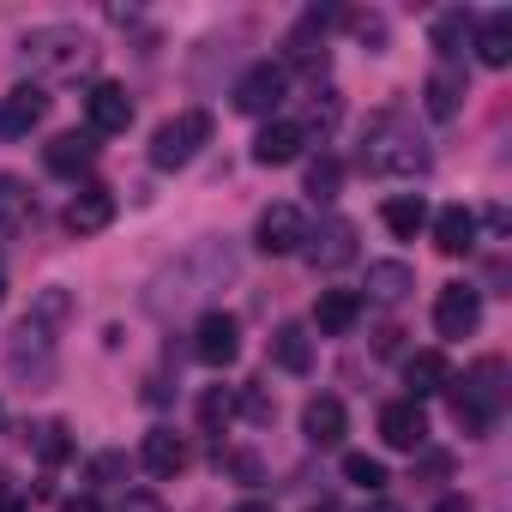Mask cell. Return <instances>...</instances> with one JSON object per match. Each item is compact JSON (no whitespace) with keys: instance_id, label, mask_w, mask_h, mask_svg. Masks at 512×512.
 Segmentation results:
<instances>
[{"instance_id":"obj_1","label":"cell","mask_w":512,"mask_h":512,"mask_svg":"<svg viewBox=\"0 0 512 512\" xmlns=\"http://www.w3.org/2000/svg\"><path fill=\"white\" fill-rule=\"evenodd\" d=\"M452 392V422L476 440V434H488L494 422H500V410H506V362L500 356H482L464 380H452L446 386Z\"/></svg>"},{"instance_id":"obj_2","label":"cell","mask_w":512,"mask_h":512,"mask_svg":"<svg viewBox=\"0 0 512 512\" xmlns=\"http://www.w3.org/2000/svg\"><path fill=\"white\" fill-rule=\"evenodd\" d=\"M362 169H368V175H422V169H428V145H422L416 127H404L398 115H380V121H368Z\"/></svg>"},{"instance_id":"obj_3","label":"cell","mask_w":512,"mask_h":512,"mask_svg":"<svg viewBox=\"0 0 512 512\" xmlns=\"http://www.w3.org/2000/svg\"><path fill=\"white\" fill-rule=\"evenodd\" d=\"M205 139H211V115L205 109H181L175 121H163L151 133V169H187Z\"/></svg>"},{"instance_id":"obj_4","label":"cell","mask_w":512,"mask_h":512,"mask_svg":"<svg viewBox=\"0 0 512 512\" xmlns=\"http://www.w3.org/2000/svg\"><path fill=\"white\" fill-rule=\"evenodd\" d=\"M284 91H290V73H284L278 61H253V67L235 79V109H241V115H272V109L284 103Z\"/></svg>"},{"instance_id":"obj_5","label":"cell","mask_w":512,"mask_h":512,"mask_svg":"<svg viewBox=\"0 0 512 512\" xmlns=\"http://www.w3.org/2000/svg\"><path fill=\"white\" fill-rule=\"evenodd\" d=\"M253 241H260V253H272V260H284V253H302V241H308L302 205H266L260 223H253Z\"/></svg>"},{"instance_id":"obj_6","label":"cell","mask_w":512,"mask_h":512,"mask_svg":"<svg viewBox=\"0 0 512 512\" xmlns=\"http://www.w3.org/2000/svg\"><path fill=\"white\" fill-rule=\"evenodd\" d=\"M476 326H482V290L446 284V290L434 296V332H440V338H470Z\"/></svg>"},{"instance_id":"obj_7","label":"cell","mask_w":512,"mask_h":512,"mask_svg":"<svg viewBox=\"0 0 512 512\" xmlns=\"http://www.w3.org/2000/svg\"><path fill=\"white\" fill-rule=\"evenodd\" d=\"M193 356H199L205 368H229V362L241 356V326H235V314L211 308V314L193 326Z\"/></svg>"},{"instance_id":"obj_8","label":"cell","mask_w":512,"mask_h":512,"mask_svg":"<svg viewBox=\"0 0 512 512\" xmlns=\"http://www.w3.org/2000/svg\"><path fill=\"white\" fill-rule=\"evenodd\" d=\"M25 55H31L37 67H73V61L91 55V43H85L79 25H43V31L25 37Z\"/></svg>"},{"instance_id":"obj_9","label":"cell","mask_w":512,"mask_h":512,"mask_svg":"<svg viewBox=\"0 0 512 512\" xmlns=\"http://www.w3.org/2000/svg\"><path fill=\"white\" fill-rule=\"evenodd\" d=\"M302 253L314 260V272H338V266H350V260H356V223H344V217H326V223H320V235L308 229Z\"/></svg>"},{"instance_id":"obj_10","label":"cell","mask_w":512,"mask_h":512,"mask_svg":"<svg viewBox=\"0 0 512 512\" xmlns=\"http://www.w3.org/2000/svg\"><path fill=\"white\" fill-rule=\"evenodd\" d=\"M49 115V91L43 85H13L0 97V139H25L31 127H43Z\"/></svg>"},{"instance_id":"obj_11","label":"cell","mask_w":512,"mask_h":512,"mask_svg":"<svg viewBox=\"0 0 512 512\" xmlns=\"http://www.w3.org/2000/svg\"><path fill=\"white\" fill-rule=\"evenodd\" d=\"M85 115H91V139H103V133H127V127H133V97H127V85H115V79L91 85Z\"/></svg>"},{"instance_id":"obj_12","label":"cell","mask_w":512,"mask_h":512,"mask_svg":"<svg viewBox=\"0 0 512 512\" xmlns=\"http://www.w3.org/2000/svg\"><path fill=\"white\" fill-rule=\"evenodd\" d=\"M380 440H386L392 452H422V440H428L422 404H416V398H392V404L380 410Z\"/></svg>"},{"instance_id":"obj_13","label":"cell","mask_w":512,"mask_h":512,"mask_svg":"<svg viewBox=\"0 0 512 512\" xmlns=\"http://www.w3.org/2000/svg\"><path fill=\"white\" fill-rule=\"evenodd\" d=\"M61 223L73 229V235H97V229H109L115 223V193L109 187H79L73 199H67V211H61Z\"/></svg>"},{"instance_id":"obj_14","label":"cell","mask_w":512,"mask_h":512,"mask_svg":"<svg viewBox=\"0 0 512 512\" xmlns=\"http://www.w3.org/2000/svg\"><path fill=\"white\" fill-rule=\"evenodd\" d=\"M302 145H308V127H302V121H266L260 139H253V163L284 169V163L302 157Z\"/></svg>"},{"instance_id":"obj_15","label":"cell","mask_w":512,"mask_h":512,"mask_svg":"<svg viewBox=\"0 0 512 512\" xmlns=\"http://www.w3.org/2000/svg\"><path fill=\"white\" fill-rule=\"evenodd\" d=\"M356 320H362V296H356V290H320V302H314L320 338H344Z\"/></svg>"},{"instance_id":"obj_16","label":"cell","mask_w":512,"mask_h":512,"mask_svg":"<svg viewBox=\"0 0 512 512\" xmlns=\"http://www.w3.org/2000/svg\"><path fill=\"white\" fill-rule=\"evenodd\" d=\"M458 103H464V73L440 61V67L428 73V85H422V109H428L434 121H452V115H458Z\"/></svg>"},{"instance_id":"obj_17","label":"cell","mask_w":512,"mask_h":512,"mask_svg":"<svg viewBox=\"0 0 512 512\" xmlns=\"http://www.w3.org/2000/svg\"><path fill=\"white\" fill-rule=\"evenodd\" d=\"M404 386H410V398H416V404H422V398H434V392H446V386H452L446 356H440V350H416V356L404 362Z\"/></svg>"},{"instance_id":"obj_18","label":"cell","mask_w":512,"mask_h":512,"mask_svg":"<svg viewBox=\"0 0 512 512\" xmlns=\"http://www.w3.org/2000/svg\"><path fill=\"white\" fill-rule=\"evenodd\" d=\"M344 428H350V416H344V404H338L332 392H326V398H308V410H302V434H308L314 446H338Z\"/></svg>"},{"instance_id":"obj_19","label":"cell","mask_w":512,"mask_h":512,"mask_svg":"<svg viewBox=\"0 0 512 512\" xmlns=\"http://www.w3.org/2000/svg\"><path fill=\"white\" fill-rule=\"evenodd\" d=\"M139 458H145L151 476H181V470H187V440H181L175 428H151L145 446H139Z\"/></svg>"},{"instance_id":"obj_20","label":"cell","mask_w":512,"mask_h":512,"mask_svg":"<svg viewBox=\"0 0 512 512\" xmlns=\"http://www.w3.org/2000/svg\"><path fill=\"white\" fill-rule=\"evenodd\" d=\"M272 362H278L284 374H308V368H314V338H308V326L284 320V326L272 332Z\"/></svg>"},{"instance_id":"obj_21","label":"cell","mask_w":512,"mask_h":512,"mask_svg":"<svg viewBox=\"0 0 512 512\" xmlns=\"http://www.w3.org/2000/svg\"><path fill=\"white\" fill-rule=\"evenodd\" d=\"M43 163H49L55 175H85V169L97 163V139H91V133H61V139L43 151Z\"/></svg>"},{"instance_id":"obj_22","label":"cell","mask_w":512,"mask_h":512,"mask_svg":"<svg viewBox=\"0 0 512 512\" xmlns=\"http://www.w3.org/2000/svg\"><path fill=\"white\" fill-rule=\"evenodd\" d=\"M410 290H416V272H410V266H398V260H380V266H368V302H380V308H398Z\"/></svg>"},{"instance_id":"obj_23","label":"cell","mask_w":512,"mask_h":512,"mask_svg":"<svg viewBox=\"0 0 512 512\" xmlns=\"http://www.w3.org/2000/svg\"><path fill=\"white\" fill-rule=\"evenodd\" d=\"M434 247L452 253V260H458V253H470V247H476V217H470L464 205H446V211L434 217Z\"/></svg>"},{"instance_id":"obj_24","label":"cell","mask_w":512,"mask_h":512,"mask_svg":"<svg viewBox=\"0 0 512 512\" xmlns=\"http://www.w3.org/2000/svg\"><path fill=\"white\" fill-rule=\"evenodd\" d=\"M476 61L482 67H506L512 61V13H488L476 25Z\"/></svg>"},{"instance_id":"obj_25","label":"cell","mask_w":512,"mask_h":512,"mask_svg":"<svg viewBox=\"0 0 512 512\" xmlns=\"http://www.w3.org/2000/svg\"><path fill=\"white\" fill-rule=\"evenodd\" d=\"M380 223H386L398 241H416V235H422V223H428L422 193H398V199H386V205H380Z\"/></svg>"},{"instance_id":"obj_26","label":"cell","mask_w":512,"mask_h":512,"mask_svg":"<svg viewBox=\"0 0 512 512\" xmlns=\"http://www.w3.org/2000/svg\"><path fill=\"white\" fill-rule=\"evenodd\" d=\"M332 19H338V13H320V7H314V13L296 25V37H290V61L320 67V61H326V49H320V43H326V25H332Z\"/></svg>"},{"instance_id":"obj_27","label":"cell","mask_w":512,"mask_h":512,"mask_svg":"<svg viewBox=\"0 0 512 512\" xmlns=\"http://www.w3.org/2000/svg\"><path fill=\"white\" fill-rule=\"evenodd\" d=\"M428 37H434V55H440L446 67H452V61L464 55V43H470V13H464V7H452V13H440Z\"/></svg>"},{"instance_id":"obj_28","label":"cell","mask_w":512,"mask_h":512,"mask_svg":"<svg viewBox=\"0 0 512 512\" xmlns=\"http://www.w3.org/2000/svg\"><path fill=\"white\" fill-rule=\"evenodd\" d=\"M31 217V187L19 175H0V229H19Z\"/></svg>"},{"instance_id":"obj_29","label":"cell","mask_w":512,"mask_h":512,"mask_svg":"<svg viewBox=\"0 0 512 512\" xmlns=\"http://www.w3.org/2000/svg\"><path fill=\"white\" fill-rule=\"evenodd\" d=\"M344 482H356V488L380 494L392 476H386V464H380V458H368V452H350V458H344Z\"/></svg>"},{"instance_id":"obj_30","label":"cell","mask_w":512,"mask_h":512,"mask_svg":"<svg viewBox=\"0 0 512 512\" xmlns=\"http://www.w3.org/2000/svg\"><path fill=\"white\" fill-rule=\"evenodd\" d=\"M199 422H205L211 434H217V428H229V422H235V392L211 386V392H205V404H199Z\"/></svg>"},{"instance_id":"obj_31","label":"cell","mask_w":512,"mask_h":512,"mask_svg":"<svg viewBox=\"0 0 512 512\" xmlns=\"http://www.w3.org/2000/svg\"><path fill=\"white\" fill-rule=\"evenodd\" d=\"M338 181H344L338 157H320V163H308V193H314V199H338Z\"/></svg>"},{"instance_id":"obj_32","label":"cell","mask_w":512,"mask_h":512,"mask_svg":"<svg viewBox=\"0 0 512 512\" xmlns=\"http://www.w3.org/2000/svg\"><path fill=\"white\" fill-rule=\"evenodd\" d=\"M67 452H73L67 422H43V428H37V458H43V464H61Z\"/></svg>"},{"instance_id":"obj_33","label":"cell","mask_w":512,"mask_h":512,"mask_svg":"<svg viewBox=\"0 0 512 512\" xmlns=\"http://www.w3.org/2000/svg\"><path fill=\"white\" fill-rule=\"evenodd\" d=\"M121 470H127V458H121V452H97V458H91V482H115Z\"/></svg>"},{"instance_id":"obj_34","label":"cell","mask_w":512,"mask_h":512,"mask_svg":"<svg viewBox=\"0 0 512 512\" xmlns=\"http://www.w3.org/2000/svg\"><path fill=\"white\" fill-rule=\"evenodd\" d=\"M344 25H350V31H356V37H368V43H386V25H380V19H374V13H350V19H344Z\"/></svg>"},{"instance_id":"obj_35","label":"cell","mask_w":512,"mask_h":512,"mask_svg":"<svg viewBox=\"0 0 512 512\" xmlns=\"http://www.w3.org/2000/svg\"><path fill=\"white\" fill-rule=\"evenodd\" d=\"M0 512H25V494L13 488V476H0Z\"/></svg>"},{"instance_id":"obj_36","label":"cell","mask_w":512,"mask_h":512,"mask_svg":"<svg viewBox=\"0 0 512 512\" xmlns=\"http://www.w3.org/2000/svg\"><path fill=\"white\" fill-rule=\"evenodd\" d=\"M121 512H163V500H157V494H139V488H133V494L121 500Z\"/></svg>"},{"instance_id":"obj_37","label":"cell","mask_w":512,"mask_h":512,"mask_svg":"<svg viewBox=\"0 0 512 512\" xmlns=\"http://www.w3.org/2000/svg\"><path fill=\"white\" fill-rule=\"evenodd\" d=\"M61 512H103V500H97V494H73Z\"/></svg>"},{"instance_id":"obj_38","label":"cell","mask_w":512,"mask_h":512,"mask_svg":"<svg viewBox=\"0 0 512 512\" xmlns=\"http://www.w3.org/2000/svg\"><path fill=\"white\" fill-rule=\"evenodd\" d=\"M434 512H470V500L464 494H446V500H434Z\"/></svg>"},{"instance_id":"obj_39","label":"cell","mask_w":512,"mask_h":512,"mask_svg":"<svg viewBox=\"0 0 512 512\" xmlns=\"http://www.w3.org/2000/svg\"><path fill=\"white\" fill-rule=\"evenodd\" d=\"M235 512H272V500H241Z\"/></svg>"},{"instance_id":"obj_40","label":"cell","mask_w":512,"mask_h":512,"mask_svg":"<svg viewBox=\"0 0 512 512\" xmlns=\"http://www.w3.org/2000/svg\"><path fill=\"white\" fill-rule=\"evenodd\" d=\"M0 302H7V272H0Z\"/></svg>"},{"instance_id":"obj_41","label":"cell","mask_w":512,"mask_h":512,"mask_svg":"<svg viewBox=\"0 0 512 512\" xmlns=\"http://www.w3.org/2000/svg\"><path fill=\"white\" fill-rule=\"evenodd\" d=\"M374 512H398V506H374Z\"/></svg>"}]
</instances>
